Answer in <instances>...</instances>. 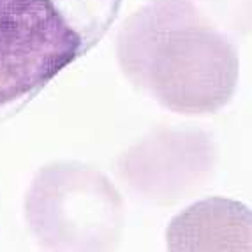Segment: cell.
<instances>
[{
    "mask_svg": "<svg viewBox=\"0 0 252 252\" xmlns=\"http://www.w3.org/2000/svg\"><path fill=\"white\" fill-rule=\"evenodd\" d=\"M217 162L212 136L194 127H157L118 157L117 169L136 196L168 206L196 194Z\"/></svg>",
    "mask_w": 252,
    "mask_h": 252,
    "instance_id": "cell-4",
    "label": "cell"
},
{
    "mask_svg": "<svg viewBox=\"0 0 252 252\" xmlns=\"http://www.w3.org/2000/svg\"><path fill=\"white\" fill-rule=\"evenodd\" d=\"M252 217L245 205L206 198L173 219L166 231L169 251H251Z\"/></svg>",
    "mask_w": 252,
    "mask_h": 252,
    "instance_id": "cell-5",
    "label": "cell"
},
{
    "mask_svg": "<svg viewBox=\"0 0 252 252\" xmlns=\"http://www.w3.org/2000/svg\"><path fill=\"white\" fill-rule=\"evenodd\" d=\"M25 219L48 251H111L122 238L126 205L102 171L60 160L35 173L25 196Z\"/></svg>",
    "mask_w": 252,
    "mask_h": 252,
    "instance_id": "cell-3",
    "label": "cell"
},
{
    "mask_svg": "<svg viewBox=\"0 0 252 252\" xmlns=\"http://www.w3.org/2000/svg\"><path fill=\"white\" fill-rule=\"evenodd\" d=\"M203 11L219 21L235 39L242 37L249 29L251 0H192Z\"/></svg>",
    "mask_w": 252,
    "mask_h": 252,
    "instance_id": "cell-6",
    "label": "cell"
},
{
    "mask_svg": "<svg viewBox=\"0 0 252 252\" xmlns=\"http://www.w3.org/2000/svg\"><path fill=\"white\" fill-rule=\"evenodd\" d=\"M236 41L192 0H150L122 25L117 59L136 89L173 113L199 117L235 94Z\"/></svg>",
    "mask_w": 252,
    "mask_h": 252,
    "instance_id": "cell-1",
    "label": "cell"
},
{
    "mask_svg": "<svg viewBox=\"0 0 252 252\" xmlns=\"http://www.w3.org/2000/svg\"><path fill=\"white\" fill-rule=\"evenodd\" d=\"M122 0H0V124L106 35Z\"/></svg>",
    "mask_w": 252,
    "mask_h": 252,
    "instance_id": "cell-2",
    "label": "cell"
}]
</instances>
